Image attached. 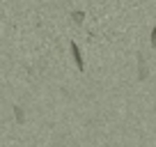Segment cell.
<instances>
[{"label":"cell","mask_w":156,"mask_h":147,"mask_svg":"<svg viewBox=\"0 0 156 147\" xmlns=\"http://www.w3.org/2000/svg\"><path fill=\"white\" fill-rule=\"evenodd\" d=\"M138 76H140V81L147 78V62H145V55L138 53Z\"/></svg>","instance_id":"obj_2"},{"label":"cell","mask_w":156,"mask_h":147,"mask_svg":"<svg viewBox=\"0 0 156 147\" xmlns=\"http://www.w3.org/2000/svg\"><path fill=\"white\" fill-rule=\"evenodd\" d=\"M151 46H156V28H151Z\"/></svg>","instance_id":"obj_5"},{"label":"cell","mask_w":156,"mask_h":147,"mask_svg":"<svg viewBox=\"0 0 156 147\" xmlns=\"http://www.w3.org/2000/svg\"><path fill=\"white\" fill-rule=\"evenodd\" d=\"M69 48H71V55H73V62H76L78 71H83L85 64H83V55H80V48H78V44H76V41H71V44H69Z\"/></svg>","instance_id":"obj_1"},{"label":"cell","mask_w":156,"mask_h":147,"mask_svg":"<svg viewBox=\"0 0 156 147\" xmlns=\"http://www.w3.org/2000/svg\"><path fill=\"white\" fill-rule=\"evenodd\" d=\"M71 19H73V23L80 25V23L85 21V12H71Z\"/></svg>","instance_id":"obj_3"},{"label":"cell","mask_w":156,"mask_h":147,"mask_svg":"<svg viewBox=\"0 0 156 147\" xmlns=\"http://www.w3.org/2000/svg\"><path fill=\"white\" fill-rule=\"evenodd\" d=\"M14 110H16V122H19V124H21V122H23V120H25V117H23V110H21V108H19V106H16V108H14Z\"/></svg>","instance_id":"obj_4"}]
</instances>
